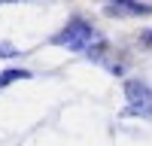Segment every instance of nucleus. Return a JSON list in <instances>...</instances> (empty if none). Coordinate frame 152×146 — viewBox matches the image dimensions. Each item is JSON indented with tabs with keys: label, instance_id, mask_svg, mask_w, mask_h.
<instances>
[{
	"label": "nucleus",
	"instance_id": "1",
	"mask_svg": "<svg viewBox=\"0 0 152 146\" xmlns=\"http://www.w3.org/2000/svg\"><path fill=\"white\" fill-rule=\"evenodd\" d=\"M94 40H97V31H94L88 21H82V18L67 21V28H64V31H58V34L52 36V43H55V46H67L70 52H85V49L91 46Z\"/></svg>",
	"mask_w": 152,
	"mask_h": 146
},
{
	"label": "nucleus",
	"instance_id": "2",
	"mask_svg": "<svg viewBox=\"0 0 152 146\" xmlns=\"http://www.w3.org/2000/svg\"><path fill=\"white\" fill-rule=\"evenodd\" d=\"M125 97L131 104V113L140 116H152V88L140 79H128L125 82Z\"/></svg>",
	"mask_w": 152,
	"mask_h": 146
},
{
	"label": "nucleus",
	"instance_id": "3",
	"mask_svg": "<svg viewBox=\"0 0 152 146\" xmlns=\"http://www.w3.org/2000/svg\"><path fill=\"white\" fill-rule=\"evenodd\" d=\"M149 3H134V0H122V3H107V15H149Z\"/></svg>",
	"mask_w": 152,
	"mask_h": 146
},
{
	"label": "nucleus",
	"instance_id": "4",
	"mask_svg": "<svg viewBox=\"0 0 152 146\" xmlns=\"http://www.w3.org/2000/svg\"><path fill=\"white\" fill-rule=\"evenodd\" d=\"M15 79H31V73L28 70H3L0 73V88H6V85L15 82Z\"/></svg>",
	"mask_w": 152,
	"mask_h": 146
},
{
	"label": "nucleus",
	"instance_id": "5",
	"mask_svg": "<svg viewBox=\"0 0 152 146\" xmlns=\"http://www.w3.org/2000/svg\"><path fill=\"white\" fill-rule=\"evenodd\" d=\"M12 55H15V49H12V46H0V58H12Z\"/></svg>",
	"mask_w": 152,
	"mask_h": 146
}]
</instances>
